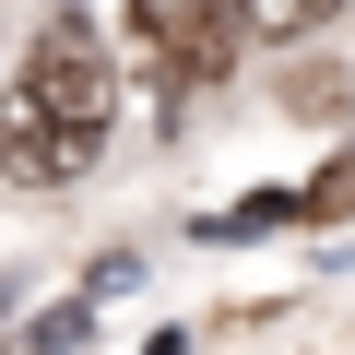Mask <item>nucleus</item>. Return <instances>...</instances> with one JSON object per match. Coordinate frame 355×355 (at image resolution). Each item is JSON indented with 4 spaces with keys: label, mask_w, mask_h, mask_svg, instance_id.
I'll list each match as a JSON object with an SVG mask.
<instances>
[{
    "label": "nucleus",
    "mask_w": 355,
    "mask_h": 355,
    "mask_svg": "<svg viewBox=\"0 0 355 355\" xmlns=\"http://www.w3.org/2000/svg\"><path fill=\"white\" fill-rule=\"evenodd\" d=\"M225 12H237L249 36H272V48H284V36H308V24L331 12V0H225Z\"/></svg>",
    "instance_id": "7ed1b4c3"
},
{
    "label": "nucleus",
    "mask_w": 355,
    "mask_h": 355,
    "mask_svg": "<svg viewBox=\"0 0 355 355\" xmlns=\"http://www.w3.org/2000/svg\"><path fill=\"white\" fill-rule=\"evenodd\" d=\"M130 12H142L154 60H166L178 83H214V71L237 60V12H225V0H130Z\"/></svg>",
    "instance_id": "f03ea898"
},
{
    "label": "nucleus",
    "mask_w": 355,
    "mask_h": 355,
    "mask_svg": "<svg viewBox=\"0 0 355 355\" xmlns=\"http://www.w3.org/2000/svg\"><path fill=\"white\" fill-rule=\"evenodd\" d=\"M107 119H119V71L95 48V24H36L24 71L0 83V178L12 190H71V178L107 154Z\"/></svg>",
    "instance_id": "f257e3e1"
}]
</instances>
